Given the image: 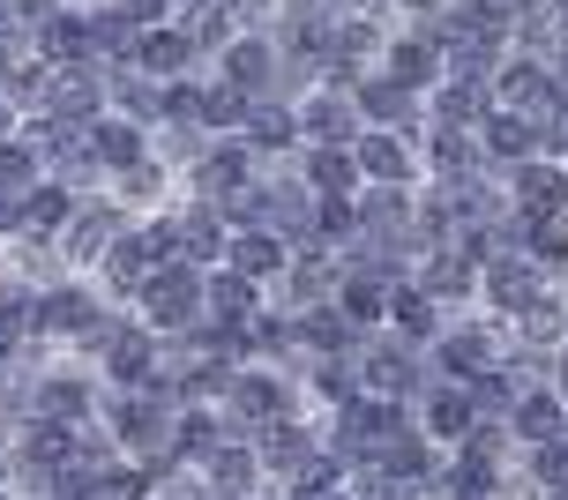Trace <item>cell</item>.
<instances>
[{
  "label": "cell",
  "mask_w": 568,
  "mask_h": 500,
  "mask_svg": "<svg viewBox=\"0 0 568 500\" xmlns=\"http://www.w3.org/2000/svg\"><path fill=\"white\" fill-rule=\"evenodd\" d=\"M217 418H225V441H255L262 426L314 418V411H307V396H300L292 374H277V366H240L225 381V396H217Z\"/></svg>",
  "instance_id": "obj_1"
},
{
  "label": "cell",
  "mask_w": 568,
  "mask_h": 500,
  "mask_svg": "<svg viewBox=\"0 0 568 500\" xmlns=\"http://www.w3.org/2000/svg\"><path fill=\"white\" fill-rule=\"evenodd\" d=\"M98 374L75 351H45L30 359V389H23V418H53V426H90L98 418Z\"/></svg>",
  "instance_id": "obj_2"
},
{
  "label": "cell",
  "mask_w": 568,
  "mask_h": 500,
  "mask_svg": "<svg viewBox=\"0 0 568 500\" xmlns=\"http://www.w3.org/2000/svg\"><path fill=\"white\" fill-rule=\"evenodd\" d=\"M352 374H359V396H382V404H419V396L442 381L426 351H412V344H397V336H382V329L359 344Z\"/></svg>",
  "instance_id": "obj_3"
},
{
  "label": "cell",
  "mask_w": 568,
  "mask_h": 500,
  "mask_svg": "<svg viewBox=\"0 0 568 500\" xmlns=\"http://www.w3.org/2000/svg\"><path fill=\"white\" fill-rule=\"evenodd\" d=\"M501 351H509V329H501L494 314L471 306V314H449V329L434 336V351H426V359H434L442 381H464V389H471V381H486V374L501 366Z\"/></svg>",
  "instance_id": "obj_4"
},
{
  "label": "cell",
  "mask_w": 568,
  "mask_h": 500,
  "mask_svg": "<svg viewBox=\"0 0 568 500\" xmlns=\"http://www.w3.org/2000/svg\"><path fill=\"white\" fill-rule=\"evenodd\" d=\"M172 411L158 389H135V396H98V426L113 433V448L128 463H165V433H172Z\"/></svg>",
  "instance_id": "obj_5"
},
{
  "label": "cell",
  "mask_w": 568,
  "mask_h": 500,
  "mask_svg": "<svg viewBox=\"0 0 568 500\" xmlns=\"http://www.w3.org/2000/svg\"><path fill=\"white\" fill-rule=\"evenodd\" d=\"M98 314H105L98 284L90 277H60V284L38 292V306H30V344H38V351H75Z\"/></svg>",
  "instance_id": "obj_6"
},
{
  "label": "cell",
  "mask_w": 568,
  "mask_h": 500,
  "mask_svg": "<svg viewBox=\"0 0 568 500\" xmlns=\"http://www.w3.org/2000/svg\"><path fill=\"white\" fill-rule=\"evenodd\" d=\"M128 314H135L150 336H187L202 322V269H187V262H158Z\"/></svg>",
  "instance_id": "obj_7"
},
{
  "label": "cell",
  "mask_w": 568,
  "mask_h": 500,
  "mask_svg": "<svg viewBox=\"0 0 568 500\" xmlns=\"http://www.w3.org/2000/svg\"><path fill=\"white\" fill-rule=\"evenodd\" d=\"M128 224H135V217H128L113 195H83V202H75V217L60 224V239H53L60 269H68V277H90V269L105 262V247H113Z\"/></svg>",
  "instance_id": "obj_8"
},
{
  "label": "cell",
  "mask_w": 568,
  "mask_h": 500,
  "mask_svg": "<svg viewBox=\"0 0 568 500\" xmlns=\"http://www.w3.org/2000/svg\"><path fill=\"white\" fill-rule=\"evenodd\" d=\"M165 232H172V262H187V269H217L225 262V239H232V224L217 202H195V195H172L165 202Z\"/></svg>",
  "instance_id": "obj_9"
},
{
  "label": "cell",
  "mask_w": 568,
  "mask_h": 500,
  "mask_svg": "<svg viewBox=\"0 0 568 500\" xmlns=\"http://www.w3.org/2000/svg\"><path fill=\"white\" fill-rule=\"evenodd\" d=\"M255 180H262L255 150H247L240 135H225V142H210V150H202L195 165L180 172V195H195V202H217V210H225V202H232V195H247Z\"/></svg>",
  "instance_id": "obj_10"
},
{
  "label": "cell",
  "mask_w": 568,
  "mask_h": 500,
  "mask_svg": "<svg viewBox=\"0 0 568 500\" xmlns=\"http://www.w3.org/2000/svg\"><path fill=\"white\" fill-rule=\"evenodd\" d=\"M337 254L329 247H292V262H284V277L270 284V292H262V306H277V314H307V306H329L337 299Z\"/></svg>",
  "instance_id": "obj_11"
},
{
  "label": "cell",
  "mask_w": 568,
  "mask_h": 500,
  "mask_svg": "<svg viewBox=\"0 0 568 500\" xmlns=\"http://www.w3.org/2000/svg\"><path fill=\"white\" fill-rule=\"evenodd\" d=\"M352 112H359V127H374V135H404V142L426 135V98L397 90L382 68H367V75L352 83Z\"/></svg>",
  "instance_id": "obj_12"
},
{
  "label": "cell",
  "mask_w": 568,
  "mask_h": 500,
  "mask_svg": "<svg viewBox=\"0 0 568 500\" xmlns=\"http://www.w3.org/2000/svg\"><path fill=\"white\" fill-rule=\"evenodd\" d=\"M210 75H217L225 90H240L247 105L284 98V60H277V45H270V38H232L225 53L210 60Z\"/></svg>",
  "instance_id": "obj_13"
},
{
  "label": "cell",
  "mask_w": 568,
  "mask_h": 500,
  "mask_svg": "<svg viewBox=\"0 0 568 500\" xmlns=\"http://www.w3.org/2000/svg\"><path fill=\"white\" fill-rule=\"evenodd\" d=\"M412 284H419L442 314H471V306H479V262L456 247V239L434 247V254H419V262H412Z\"/></svg>",
  "instance_id": "obj_14"
},
{
  "label": "cell",
  "mask_w": 568,
  "mask_h": 500,
  "mask_svg": "<svg viewBox=\"0 0 568 500\" xmlns=\"http://www.w3.org/2000/svg\"><path fill=\"white\" fill-rule=\"evenodd\" d=\"M486 98H494V112H516V120H531V127H539L546 112H554V68H546V60L509 53L501 68H494Z\"/></svg>",
  "instance_id": "obj_15"
},
{
  "label": "cell",
  "mask_w": 568,
  "mask_h": 500,
  "mask_svg": "<svg viewBox=\"0 0 568 500\" xmlns=\"http://www.w3.org/2000/svg\"><path fill=\"white\" fill-rule=\"evenodd\" d=\"M546 292H561V284H546L524 254H501V262L479 269V314H494V322H516V314L531 299H546Z\"/></svg>",
  "instance_id": "obj_16"
},
{
  "label": "cell",
  "mask_w": 568,
  "mask_h": 500,
  "mask_svg": "<svg viewBox=\"0 0 568 500\" xmlns=\"http://www.w3.org/2000/svg\"><path fill=\"white\" fill-rule=\"evenodd\" d=\"M247 448H255V463H262V478H270V486H292V478L314 463L322 426H314V418H277V426H262Z\"/></svg>",
  "instance_id": "obj_17"
},
{
  "label": "cell",
  "mask_w": 568,
  "mask_h": 500,
  "mask_svg": "<svg viewBox=\"0 0 568 500\" xmlns=\"http://www.w3.org/2000/svg\"><path fill=\"white\" fill-rule=\"evenodd\" d=\"M382 75L397 90H412V98H426V90L442 83V45L426 38V23H397L389 30V45H382V60H374Z\"/></svg>",
  "instance_id": "obj_18"
},
{
  "label": "cell",
  "mask_w": 568,
  "mask_h": 500,
  "mask_svg": "<svg viewBox=\"0 0 568 500\" xmlns=\"http://www.w3.org/2000/svg\"><path fill=\"white\" fill-rule=\"evenodd\" d=\"M471 426H479V411H471V389H464V381H434V389L412 404V433H419V441H434L442 456H449Z\"/></svg>",
  "instance_id": "obj_19"
},
{
  "label": "cell",
  "mask_w": 568,
  "mask_h": 500,
  "mask_svg": "<svg viewBox=\"0 0 568 500\" xmlns=\"http://www.w3.org/2000/svg\"><path fill=\"white\" fill-rule=\"evenodd\" d=\"M501 187H509V217H524V224L568 217V165H546V157H531V165H516Z\"/></svg>",
  "instance_id": "obj_20"
},
{
  "label": "cell",
  "mask_w": 568,
  "mask_h": 500,
  "mask_svg": "<svg viewBox=\"0 0 568 500\" xmlns=\"http://www.w3.org/2000/svg\"><path fill=\"white\" fill-rule=\"evenodd\" d=\"M135 75L150 83H187V75H210V60L180 38V23H158V30H135V53H128Z\"/></svg>",
  "instance_id": "obj_21"
},
{
  "label": "cell",
  "mask_w": 568,
  "mask_h": 500,
  "mask_svg": "<svg viewBox=\"0 0 568 500\" xmlns=\"http://www.w3.org/2000/svg\"><path fill=\"white\" fill-rule=\"evenodd\" d=\"M419 172H426V187H464V180H479V135L471 127H434L426 120V135H419Z\"/></svg>",
  "instance_id": "obj_22"
},
{
  "label": "cell",
  "mask_w": 568,
  "mask_h": 500,
  "mask_svg": "<svg viewBox=\"0 0 568 500\" xmlns=\"http://www.w3.org/2000/svg\"><path fill=\"white\" fill-rule=\"evenodd\" d=\"M352 165H359V180H367V187H426L419 142H404V135H374V127H359Z\"/></svg>",
  "instance_id": "obj_23"
},
{
  "label": "cell",
  "mask_w": 568,
  "mask_h": 500,
  "mask_svg": "<svg viewBox=\"0 0 568 500\" xmlns=\"http://www.w3.org/2000/svg\"><path fill=\"white\" fill-rule=\"evenodd\" d=\"M292 120H300V142H337V150H352L359 142V112H352V98L344 90H300L292 98Z\"/></svg>",
  "instance_id": "obj_24"
},
{
  "label": "cell",
  "mask_w": 568,
  "mask_h": 500,
  "mask_svg": "<svg viewBox=\"0 0 568 500\" xmlns=\"http://www.w3.org/2000/svg\"><path fill=\"white\" fill-rule=\"evenodd\" d=\"M195 478L210 486V500H255V493H270V478H262V463H255V448H247V441H217L195 463Z\"/></svg>",
  "instance_id": "obj_25"
},
{
  "label": "cell",
  "mask_w": 568,
  "mask_h": 500,
  "mask_svg": "<svg viewBox=\"0 0 568 500\" xmlns=\"http://www.w3.org/2000/svg\"><path fill=\"white\" fill-rule=\"evenodd\" d=\"M240 142L255 150V165H262V172H284L292 157H300V120H292V105H284V98H262V105L247 112Z\"/></svg>",
  "instance_id": "obj_26"
},
{
  "label": "cell",
  "mask_w": 568,
  "mask_h": 500,
  "mask_svg": "<svg viewBox=\"0 0 568 500\" xmlns=\"http://www.w3.org/2000/svg\"><path fill=\"white\" fill-rule=\"evenodd\" d=\"M449 329V314L426 299L419 284L404 277V284H389V314H382V336H397V344H412V351H434V336Z\"/></svg>",
  "instance_id": "obj_27"
},
{
  "label": "cell",
  "mask_w": 568,
  "mask_h": 500,
  "mask_svg": "<svg viewBox=\"0 0 568 500\" xmlns=\"http://www.w3.org/2000/svg\"><path fill=\"white\" fill-rule=\"evenodd\" d=\"M539 157V127L531 120H516V112H486L479 120V165L494 180H509L516 165H531Z\"/></svg>",
  "instance_id": "obj_28"
},
{
  "label": "cell",
  "mask_w": 568,
  "mask_h": 500,
  "mask_svg": "<svg viewBox=\"0 0 568 500\" xmlns=\"http://www.w3.org/2000/svg\"><path fill=\"white\" fill-rule=\"evenodd\" d=\"M30 53L45 68H98L90 60V8H53L45 23L30 30Z\"/></svg>",
  "instance_id": "obj_29"
},
{
  "label": "cell",
  "mask_w": 568,
  "mask_h": 500,
  "mask_svg": "<svg viewBox=\"0 0 568 500\" xmlns=\"http://www.w3.org/2000/svg\"><path fill=\"white\" fill-rule=\"evenodd\" d=\"M292 344H300V366H307V359H359L367 336L352 329L337 306H307V314H292Z\"/></svg>",
  "instance_id": "obj_30"
},
{
  "label": "cell",
  "mask_w": 568,
  "mask_h": 500,
  "mask_svg": "<svg viewBox=\"0 0 568 500\" xmlns=\"http://www.w3.org/2000/svg\"><path fill=\"white\" fill-rule=\"evenodd\" d=\"M38 112L90 127V120L105 112V68H53V75H45V105H38Z\"/></svg>",
  "instance_id": "obj_31"
},
{
  "label": "cell",
  "mask_w": 568,
  "mask_h": 500,
  "mask_svg": "<svg viewBox=\"0 0 568 500\" xmlns=\"http://www.w3.org/2000/svg\"><path fill=\"white\" fill-rule=\"evenodd\" d=\"M105 195H113L128 217H158V210L180 195V180H172V165L142 157V165H128V172H113V180H105Z\"/></svg>",
  "instance_id": "obj_32"
},
{
  "label": "cell",
  "mask_w": 568,
  "mask_h": 500,
  "mask_svg": "<svg viewBox=\"0 0 568 500\" xmlns=\"http://www.w3.org/2000/svg\"><path fill=\"white\" fill-rule=\"evenodd\" d=\"M284 262H292V247H284L277 232H232V239H225V262H217V269L247 277L255 292H270V284L284 277Z\"/></svg>",
  "instance_id": "obj_33"
},
{
  "label": "cell",
  "mask_w": 568,
  "mask_h": 500,
  "mask_svg": "<svg viewBox=\"0 0 568 500\" xmlns=\"http://www.w3.org/2000/svg\"><path fill=\"white\" fill-rule=\"evenodd\" d=\"M68 217H75V195H68L53 172H45V180H38V187L16 202V239H38V247H53Z\"/></svg>",
  "instance_id": "obj_34"
},
{
  "label": "cell",
  "mask_w": 568,
  "mask_h": 500,
  "mask_svg": "<svg viewBox=\"0 0 568 500\" xmlns=\"http://www.w3.org/2000/svg\"><path fill=\"white\" fill-rule=\"evenodd\" d=\"M501 329H509V351H561L568 344V292L531 299L516 322H501Z\"/></svg>",
  "instance_id": "obj_35"
},
{
  "label": "cell",
  "mask_w": 568,
  "mask_h": 500,
  "mask_svg": "<svg viewBox=\"0 0 568 500\" xmlns=\"http://www.w3.org/2000/svg\"><path fill=\"white\" fill-rule=\"evenodd\" d=\"M501 426H509V441L516 448H546V441H561V426H568V404L554 389H524L509 404V418H501Z\"/></svg>",
  "instance_id": "obj_36"
},
{
  "label": "cell",
  "mask_w": 568,
  "mask_h": 500,
  "mask_svg": "<svg viewBox=\"0 0 568 500\" xmlns=\"http://www.w3.org/2000/svg\"><path fill=\"white\" fill-rule=\"evenodd\" d=\"M90 157H98L105 180H113V172H128V165L150 157V135H142L135 120H120V112H98V120H90Z\"/></svg>",
  "instance_id": "obj_37"
},
{
  "label": "cell",
  "mask_w": 568,
  "mask_h": 500,
  "mask_svg": "<svg viewBox=\"0 0 568 500\" xmlns=\"http://www.w3.org/2000/svg\"><path fill=\"white\" fill-rule=\"evenodd\" d=\"M389 284H404V277H367V269H344V277H337V299H329V306H337V314H344L359 336H374V329H382V314H389Z\"/></svg>",
  "instance_id": "obj_38"
},
{
  "label": "cell",
  "mask_w": 568,
  "mask_h": 500,
  "mask_svg": "<svg viewBox=\"0 0 568 500\" xmlns=\"http://www.w3.org/2000/svg\"><path fill=\"white\" fill-rule=\"evenodd\" d=\"M494 112V98H486V83H464V75H442V83L426 90V120L434 127H471L479 135V120Z\"/></svg>",
  "instance_id": "obj_39"
},
{
  "label": "cell",
  "mask_w": 568,
  "mask_h": 500,
  "mask_svg": "<svg viewBox=\"0 0 568 500\" xmlns=\"http://www.w3.org/2000/svg\"><path fill=\"white\" fill-rule=\"evenodd\" d=\"M172 23H180V38H187L202 60H217L232 38H240L232 16H225V0H180V8H172Z\"/></svg>",
  "instance_id": "obj_40"
},
{
  "label": "cell",
  "mask_w": 568,
  "mask_h": 500,
  "mask_svg": "<svg viewBox=\"0 0 568 500\" xmlns=\"http://www.w3.org/2000/svg\"><path fill=\"white\" fill-rule=\"evenodd\" d=\"M255 314H262V292L247 277H232V269L202 277V322H255Z\"/></svg>",
  "instance_id": "obj_41"
},
{
  "label": "cell",
  "mask_w": 568,
  "mask_h": 500,
  "mask_svg": "<svg viewBox=\"0 0 568 500\" xmlns=\"http://www.w3.org/2000/svg\"><path fill=\"white\" fill-rule=\"evenodd\" d=\"M516 224H524V217H516ZM524 262H531L546 284H561V292H568V217L524 224Z\"/></svg>",
  "instance_id": "obj_42"
},
{
  "label": "cell",
  "mask_w": 568,
  "mask_h": 500,
  "mask_svg": "<svg viewBox=\"0 0 568 500\" xmlns=\"http://www.w3.org/2000/svg\"><path fill=\"white\" fill-rule=\"evenodd\" d=\"M247 112H255V105H247L240 90H225V83H217V75H202V105H195V127H202V135H210V142L240 135V127H247Z\"/></svg>",
  "instance_id": "obj_43"
},
{
  "label": "cell",
  "mask_w": 568,
  "mask_h": 500,
  "mask_svg": "<svg viewBox=\"0 0 568 500\" xmlns=\"http://www.w3.org/2000/svg\"><path fill=\"white\" fill-rule=\"evenodd\" d=\"M516 478H524V486H539L546 500H568V441L524 448V456H516Z\"/></svg>",
  "instance_id": "obj_44"
},
{
  "label": "cell",
  "mask_w": 568,
  "mask_h": 500,
  "mask_svg": "<svg viewBox=\"0 0 568 500\" xmlns=\"http://www.w3.org/2000/svg\"><path fill=\"white\" fill-rule=\"evenodd\" d=\"M38 180H45V157H38V150H30L23 135H8V142H0V195H8V202H23L30 187H38Z\"/></svg>",
  "instance_id": "obj_45"
},
{
  "label": "cell",
  "mask_w": 568,
  "mask_h": 500,
  "mask_svg": "<svg viewBox=\"0 0 568 500\" xmlns=\"http://www.w3.org/2000/svg\"><path fill=\"white\" fill-rule=\"evenodd\" d=\"M98 8H113L128 30H158V23H172V0H98Z\"/></svg>",
  "instance_id": "obj_46"
},
{
  "label": "cell",
  "mask_w": 568,
  "mask_h": 500,
  "mask_svg": "<svg viewBox=\"0 0 568 500\" xmlns=\"http://www.w3.org/2000/svg\"><path fill=\"white\" fill-rule=\"evenodd\" d=\"M150 500H210V486H202L195 471H165L158 486H150Z\"/></svg>",
  "instance_id": "obj_47"
},
{
  "label": "cell",
  "mask_w": 568,
  "mask_h": 500,
  "mask_svg": "<svg viewBox=\"0 0 568 500\" xmlns=\"http://www.w3.org/2000/svg\"><path fill=\"white\" fill-rule=\"evenodd\" d=\"M442 8H449V0H397V8H389V23H434Z\"/></svg>",
  "instance_id": "obj_48"
},
{
  "label": "cell",
  "mask_w": 568,
  "mask_h": 500,
  "mask_svg": "<svg viewBox=\"0 0 568 500\" xmlns=\"http://www.w3.org/2000/svg\"><path fill=\"white\" fill-rule=\"evenodd\" d=\"M546 389H554V396H561V404H568V344H561V351H554V366H546Z\"/></svg>",
  "instance_id": "obj_49"
},
{
  "label": "cell",
  "mask_w": 568,
  "mask_h": 500,
  "mask_svg": "<svg viewBox=\"0 0 568 500\" xmlns=\"http://www.w3.org/2000/svg\"><path fill=\"white\" fill-rule=\"evenodd\" d=\"M337 8H359V16H389L397 0H337Z\"/></svg>",
  "instance_id": "obj_50"
},
{
  "label": "cell",
  "mask_w": 568,
  "mask_h": 500,
  "mask_svg": "<svg viewBox=\"0 0 568 500\" xmlns=\"http://www.w3.org/2000/svg\"><path fill=\"white\" fill-rule=\"evenodd\" d=\"M322 500H352V493H322Z\"/></svg>",
  "instance_id": "obj_51"
},
{
  "label": "cell",
  "mask_w": 568,
  "mask_h": 500,
  "mask_svg": "<svg viewBox=\"0 0 568 500\" xmlns=\"http://www.w3.org/2000/svg\"><path fill=\"white\" fill-rule=\"evenodd\" d=\"M561 441H568V426H561Z\"/></svg>",
  "instance_id": "obj_52"
},
{
  "label": "cell",
  "mask_w": 568,
  "mask_h": 500,
  "mask_svg": "<svg viewBox=\"0 0 568 500\" xmlns=\"http://www.w3.org/2000/svg\"><path fill=\"white\" fill-rule=\"evenodd\" d=\"M0 500H8V493H0Z\"/></svg>",
  "instance_id": "obj_53"
}]
</instances>
